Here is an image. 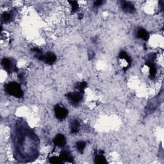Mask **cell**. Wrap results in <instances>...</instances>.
I'll use <instances>...</instances> for the list:
<instances>
[{"label":"cell","mask_w":164,"mask_h":164,"mask_svg":"<svg viewBox=\"0 0 164 164\" xmlns=\"http://www.w3.org/2000/svg\"><path fill=\"white\" fill-rule=\"evenodd\" d=\"M5 90L9 95L14 97L21 98L23 96V92L19 83L10 82L5 86Z\"/></svg>","instance_id":"6da1fadb"},{"label":"cell","mask_w":164,"mask_h":164,"mask_svg":"<svg viewBox=\"0 0 164 164\" xmlns=\"http://www.w3.org/2000/svg\"><path fill=\"white\" fill-rule=\"evenodd\" d=\"M54 114L57 119L59 120H63L68 115V111L65 108L57 105L54 106Z\"/></svg>","instance_id":"7a4b0ae2"},{"label":"cell","mask_w":164,"mask_h":164,"mask_svg":"<svg viewBox=\"0 0 164 164\" xmlns=\"http://www.w3.org/2000/svg\"><path fill=\"white\" fill-rule=\"evenodd\" d=\"M69 100L73 104V105H76L80 101L82 100L83 96L82 92H74L68 93L66 95Z\"/></svg>","instance_id":"3957f363"},{"label":"cell","mask_w":164,"mask_h":164,"mask_svg":"<svg viewBox=\"0 0 164 164\" xmlns=\"http://www.w3.org/2000/svg\"><path fill=\"white\" fill-rule=\"evenodd\" d=\"M1 63L3 66L5 70L7 72H13L15 71V66L14 62L12 61L11 59L4 58L2 60Z\"/></svg>","instance_id":"277c9868"},{"label":"cell","mask_w":164,"mask_h":164,"mask_svg":"<svg viewBox=\"0 0 164 164\" xmlns=\"http://www.w3.org/2000/svg\"><path fill=\"white\" fill-rule=\"evenodd\" d=\"M56 60V56L53 53H48L45 55H42L40 58V60H44L46 64L49 65H52L54 64Z\"/></svg>","instance_id":"5b68a950"},{"label":"cell","mask_w":164,"mask_h":164,"mask_svg":"<svg viewBox=\"0 0 164 164\" xmlns=\"http://www.w3.org/2000/svg\"><path fill=\"white\" fill-rule=\"evenodd\" d=\"M54 144L58 147H62L66 144V139L63 135L58 134L54 139Z\"/></svg>","instance_id":"8992f818"},{"label":"cell","mask_w":164,"mask_h":164,"mask_svg":"<svg viewBox=\"0 0 164 164\" xmlns=\"http://www.w3.org/2000/svg\"><path fill=\"white\" fill-rule=\"evenodd\" d=\"M122 9L124 12L127 13H133L135 11L134 5L130 2L122 1Z\"/></svg>","instance_id":"52a82bcc"},{"label":"cell","mask_w":164,"mask_h":164,"mask_svg":"<svg viewBox=\"0 0 164 164\" xmlns=\"http://www.w3.org/2000/svg\"><path fill=\"white\" fill-rule=\"evenodd\" d=\"M137 36L139 38L144 41H147L149 37V33L146 30L143 29V28H139V30L137 31Z\"/></svg>","instance_id":"ba28073f"},{"label":"cell","mask_w":164,"mask_h":164,"mask_svg":"<svg viewBox=\"0 0 164 164\" xmlns=\"http://www.w3.org/2000/svg\"><path fill=\"white\" fill-rule=\"evenodd\" d=\"M147 66L149 67V74L151 77H155L156 74H157V68L155 66V64L152 62L147 61Z\"/></svg>","instance_id":"9c48e42d"},{"label":"cell","mask_w":164,"mask_h":164,"mask_svg":"<svg viewBox=\"0 0 164 164\" xmlns=\"http://www.w3.org/2000/svg\"><path fill=\"white\" fill-rule=\"evenodd\" d=\"M71 133L73 134L77 133L79 131L80 127V124L77 120H74L71 123Z\"/></svg>","instance_id":"30bf717a"},{"label":"cell","mask_w":164,"mask_h":164,"mask_svg":"<svg viewBox=\"0 0 164 164\" xmlns=\"http://www.w3.org/2000/svg\"><path fill=\"white\" fill-rule=\"evenodd\" d=\"M60 158L62 160L69 162H72V158L71 156L70 155V153L68 151H64L61 153Z\"/></svg>","instance_id":"8fae6325"},{"label":"cell","mask_w":164,"mask_h":164,"mask_svg":"<svg viewBox=\"0 0 164 164\" xmlns=\"http://www.w3.org/2000/svg\"><path fill=\"white\" fill-rule=\"evenodd\" d=\"M95 163H100V164H104L106 163V160L105 157L102 155H96L95 157Z\"/></svg>","instance_id":"7c38bea8"},{"label":"cell","mask_w":164,"mask_h":164,"mask_svg":"<svg viewBox=\"0 0 164 164\" xmlns=\"http://www.w3.org/2000/svg\"><path fill=\"white\" fill-rule=\"evenodd\" d=\"M119 58L125 60L127 64H131V58H130L128 54H127L126 52L124 51H122L120 53V54H119Z\"/></svg>","instance_id":"4fadbf2b"},{"label":"cell","mask_w":164,"mask_h":164,"mask_svg":"<svg viewBox=\"0 0 164 164\" xmlns=\"http://www.w3.org/2000/svg\"><path fill=\"white\" fill-rule=\"evenodd\" d=\"M86 146V143L84 141H79L76 143V147L78 151L81 153H83V150Z\"/></svg>","instance_id":"5bb4252c"},{"label":"cell","mask_w":164,"mask_h":164,"mask_svg":"<svg viewBox=\"0 0 164 164\" xmlns=\"http://www.w3.org/2000/svg\"><path fill=\"white\" fill-rule=\"evenodd\" d=\"M1 19L4 23H7L10 21V19H11V14H10V13L5 12L4 14L2 15Z\"/></svg>","instance_id":"9a60e30c"},{"label":"cell","mask_w":164,"mask_h":164,"mask_svg":"<svg viewBox=\"0 0 164 164\" xmlns=\"http://www.w3.org/2000/svg\"><path fill=\"white\" fill-rule=\"evenodd\" d=\"M49 161H50V162L52 163H60L62 162V160L60 158H58V157H53L50 158V159H49Z\"/></svg>","instance_id":"2e32d148"},{"label":"cell","mask_w":164,"mask_h":164,"mask_svg":"<svg viewBox=\"0 0 164 164\" xmlns=\"http://www.w3.org/2000/svg\"><path fill=\"white\" fill-rule=\"evenodd\" d=\"M69 3L71 4V7H72V11L73 12H76L77 10L78 9V5L77 2L74 1H69Z\"/></svg>","instance_id":"e0dca14e"},{"label":"cell","mask_w":164,"mask_h":164,"mask_svg":"<svg viewBox=\"0 0 164 164\" xmlns=\"http://www.w3.org/2000/svg\"><path fill=\"white\" fill-rule=\"evenodd\" d=\"M87 87V83L85 82H83L82 83H80V85H78V88L80 90V92H84V90L85 89V88Z\"/></svg>","instance_id":"ac0fdd59"},{"label":"cell","mask_w":164,"mask_h":164,"mask_svg":"<svg viewBox=\"0 0 164 164\" xmlns=\"http://www.w3.org/2000/svg\"><path fill=\"white\" fill-rule=\"evenodd\" d=\"M103 3L102 1H96L94 2V6L95 7H99Z\"/></svg>","instance_id":"d6986e66"}]
</instances>
